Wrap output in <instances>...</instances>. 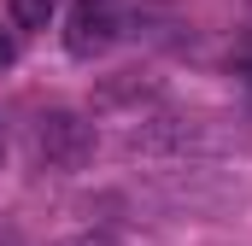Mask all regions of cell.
<instances>
[{
    "label": "cell",
    "instance_id": "obj_1",
    "mask_svg": "<svg viewBox=\"0 0 252 246\" xmlns=\"http://www.w3.org/2000/svg\"><path fill=\"white\" fill-rule=\"evenodd\" d=\"M35 158L47 170H82L94 158V123L82 112H41L35 118Z\"/></svg>",
    "mask_w": 252,
    "mask_h": 246
},
{
    "label": "cell",
    "instance_id": "obj_2",
    "mask_svg": "<svg viewBox=\"0 0 252 246\" xmlns=\"http://www.w3.org/2000/svg\"><path fill=\"white\" fill-rule=\"evenodd\" d=\"M118 41V12L106 0H76L64 12V53L70 59H100Z\"/></svg>",
    "mask_w": 252,
    "mask_h": 246
},
{
    "label": "cell",
    "instance_id": "obj_3",
    "mask_svg": "<svg viewBox=\"0 0 252 246\" xmlns=\"http://www.w3.org/2000/svg\"><path fill=\"white\" fill-rule=\"evenodd\" d=\"M59 12V0H12V24L18 30H47Z\"/></svg>",
    "mask_w": 252,
    "mask_h": 246
},
{
    "label": "cell",
    "instance_id": "obj_4",
    "mask_svg": "<svg viewBox=\"0 0 252 246\" xmlns=\"http://www.w3.org/2000/svg\"><path fill=\"white\" fill-rule=\"evenodd\" d=\"M59 246H124L118 235H100V229H88V235H70V241H59Z\"/></svg>",
    "mask_w": 252,
    "mask_h": 246
},
{
    "label": "cell",
    "instance_id": "obj_5",
    "mask_svg": "<svg viewBox=\"0 0 252 246\" xmlns=\"http://www.w3.org/2000/svg\"><path fill=\"white\" fill-rule=\"evenodd\" d=\"M18 59V47H12V35H6V30H0V70H6V64Z\"/></svg>",
    "mask_w": 252,
    "mask_h": 246
},
{
    "label": "cell",
    "instance_id": "obj_6",
    "mask_svg": "<svg viewBox=\"0 0 252 246\" xmlns=\"http://www.w3.org/2000/svg\"><path fill=\"white\" fill-rule=\"evenodd\" d=\"M241 76H247V82H252V53H247V59H241Z\"/></svg>",
    "mask_w": 252,
    "mask_h": 246
},
{
    "label": "cell",
    "instance_id": "obj_7",
    "mask_svg": "<svg viewBox=\"0 0 252 246\" xmlns=\"http://www.w3.org/2000/svg\"><path fill=\"white\" fill-rule=\"evenodd\" d=\"M0 158H6V123H0Z\"/></svg>",
    "mask_w": 252,
    "mask_h": 246
}]
</instances>
